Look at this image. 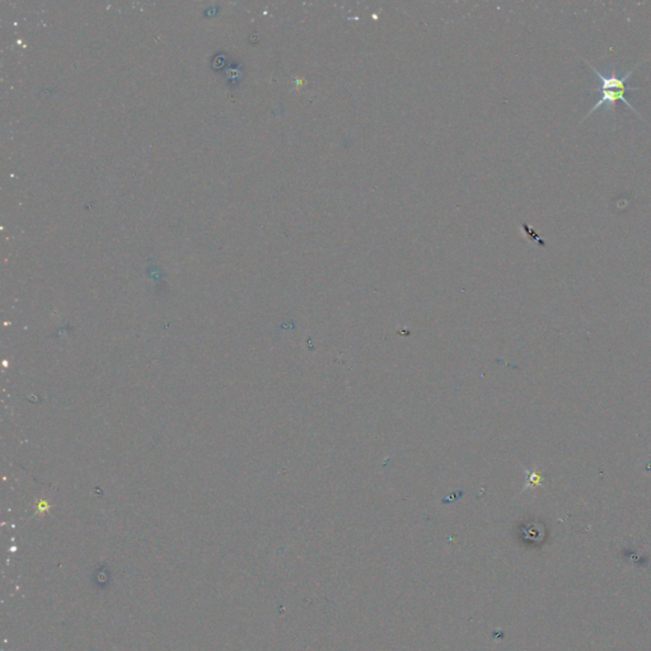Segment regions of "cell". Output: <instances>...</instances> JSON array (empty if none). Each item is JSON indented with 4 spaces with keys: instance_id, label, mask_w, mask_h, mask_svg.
<instances>
[{
    "instance_id": "cell-1",
    "label": "cell",
    "mask_w": 651,
    "mask_h": 651,
    "mask_svg": "<svg viewBox=\"0 0 651 651\" xmlns=\"http://www.w3.org/2000/svg\"><path fill=\"white\" fill-rule=\"evenodd\" d=\"M585 62H587V60H585ZM587 64H588L589 68L594 71L595 76L598 77V79L601 80V85L596 87V88L590 90L589 93L599 92V93H601V99H598V102L589 110V113L584 116V119L581 120V121H584V120L590 117V116H592L598 108H601L602 106H607L609 110H612L613 115H616V105L617 102H620V101H622L624 105L629 106L631 110L636 113L637 116L641 117V115L637 113L636 108L631 105L630 102L626 99V93H627V92L643 90L641 87H631V85H627V83H629L627 80L630 79L631 76L635 73V71H636L637 68H638L641 64H637V65H635L634 69L627 71L624 76H621V77L617 76L616 71H612V74H610L609 77H604L603 74H601V71H598V69H595L594 65H592L589 62H587Z\"/></svg>"
}]
</instances>
